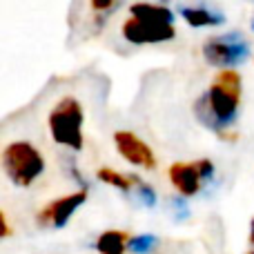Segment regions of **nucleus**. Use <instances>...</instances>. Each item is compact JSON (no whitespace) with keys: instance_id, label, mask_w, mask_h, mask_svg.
Returning a JSON list of instances; mask_svg holds the SVG:
<instances>
[{"instance_id":"nucleus-18","label":"nucleus","mask_w":254,"mask_h":254,"mask_svg":"<svg viewBox=\"0 0 254 254\" xmlns=\"http://www.w3.org/2000/svg\"><path fill=\"white\" fill-rule=\"evenodd\" d=\"M250 243H254V219H252V228H250Z\"/></svg>"},{"instance_id":"nucleus-10","label":"nucleus","mask_w":254,"mask_h":254,"mask_svg":"<svg viewBox=\"0 0 254 254\" xmlns=\"http://www.w3.org/2000/svg\"><path fill=\"white\" fill-rule=\"evenodd\" d=\"M129 16L138 18L145 22H163V25H174L176 16L172 9L163 7V4H154V2H136L129 7Z\"/></svg>"},{"instance_id":"nucleus-21","label":"nucleus","mask_w":254,"mask_h":254,"mask_svg":"<svg viewBox=\"0 0 254 254\" xmlns=\"http://www.w3.org/2000/svg\"><path fill=\"white\" fill-rule=\"evenodd\" d=\"M250 254H254V252H250Z\"/></svg>"},{"instance_id":"nucleus-12","label":"nucleus","mask_w":254,"mask_h":254,"mask_svg":"<svg viewBox=\"0 0 254 254\" xmlns=\"http://www.w3.org/2000/svg\"><path fill=\"white\" fill-rule=\"evenodd\" d=\"M96 176L103 183L112 185V188L121 190V192H125V194H129L131 188H134V185H131L134 183V176H125V174H121V172L112 170V167H101V170L96 172Z\"/></svg>"},{"instance_id":"nucleus-19","label":"nucleus","mask_w":254,"mask_h":254,"mask_svg":"<svg viewBox=\"0 0 254 254\" xmlns=\"http://www.w3.org/2000/svg\"><path fill=\"white\" fill-rule=\"evenodd\" d=\"M252 29H254V22H252Z\"/></svg>"},{"instance_id":"nucleus-8","label":"nucleus","mask_w":254,"mask_h":254,"mask_svg":"<svg viewBox=\"0 0 254 254\" xmlns=\"http://www.w3.org/2000/svg\"><path fill=\"white\" fill-rule=\"evenodd\" d=\"M114 143L119 154L127 163H131L136 167H143V170H154L156 167V156H154L152 147L145 140H140L134 131H123V129L116 131Z\"/></svg>"},{"instance_id":"nucleus-17","label":"nucleus","mask_w":254,"mask_h":254,"mask_svg":"<svg viewBox=\"0 0 254 254\" xmlns=\"http://www.w3.org/2000/svg\"><path fill=\"white\" fill-rule=\"evenodd\" d=\"M0 223H2V237L7 239L9 237V223H7V216H4V212L0 214Z\"/></svg>"},{"instance_id":"nucleus-4","label":"nucleus","mask_w":254,"mask_h":254,"mask_svg":"<svg viewBox=\"0 0 254 254\" xmlns=\"http://www.w3.org/2000/svg\"><path fill=\"white\" fill-rule=\"evenodd\" d=\"M201 52L207 65L219 69H234L250 58V40L241 31H230L207 38Z\"/></svg>"},{"instance_id":"nucleus-6","label":"nucleus","mask_w":254,"mask_h":254,"mask_svg":"<svg viewBox=\"0 0 254 254\" xmlns=\"http://www.w3.org/2000/svg\"><path fill=\"white\" fill-rule=\"evenodd\" d=\"M85 201H87V190H80V192L67 194V196L56 198V201H49L47 205L36 214V221H38V225H43V228L61 230V228H65L67 221L71 219V214H74Z\"/></svg>"},{"instance_id":"nucleus-15","label":"nucleus","mask_w":254,"mask_h":254,"mask_svg":"<svg viewBox=\"0 0 254 254\" xmlns=\"http://www.w3.org/2000/svg\"><path fill=\"white\" fill-rule=\"evenodd\" d=\"M119 2V0H89V4H92V11L98 16V25H101L103 20H105V13H110L112 9H114V4Z\"/></svg>"},{"instance_id":"nucleus-3","label":"nucleus","mask_w":254,"mask_h":254,"mask_svg":"<svg viewBox=\"0 0 254 254\" xmlns=\"http://www.w3.org/2000/svg\"><path fill=\"white\" fill-rule=\"evenodd\" d=\"M2 167L13 185L29 188L45 172V158L36 145L27 140H13L2 149Z\"/></svg>"},{"instance_id":"nucleus-5","label":"nucleus","mask_w":254,"mask_h":254,"mask_svg":"<svg viewBox=\"0 0 254 254\" xmlns=\"http://www.w3.org/2000/svg\"><path fill=\"white\" fill-rule=\"evenodd\" d=\"M214 179V163L210 158H201L194 163H174L170 167V181L181 196H196L203 185Z\"/></svg>"},{"instance_id":"nucleus-20","label":"nucleus","mask_w":254,"mask_h":254,"mask_svg":"<svg viewBox=\"0 0 254 254\" xmlns=\"http://www.w3.org/2000/svg\"><path fill=\"white\" fill-rule=\"evenodd\" d=\"M161 2H165V0H161Z\"/></svg>"},{"instance_id":"nucleus-1","label":"nucleus","mask_w":254,"mask_h":254,"mask_svg":"<svg viewBox=\"0 0 254 254\" xmlns=\"http://www.w3.org/2000/svg\"><path fill=\"white\" fill-rule=\"evenodd\" d=\"M239 105H241V76L234 69H223L212 80L210 87L194 101V116L203 127L228 138L225 131L237 123Z\"/></svg>"},{"instance_id":"nucleus-7","label":"nucleus","mask_w":254,"mask_h":254,"mask_svg":"<svg viewBox=\"0 0 254 254\" xmlns=\"http://www.w3.org/2000/svg\"><path fill=\"white\" fill-rule=\"evenodd\" d=\"M121 34L131 45H156L167 43L176 36L174 25H163V22H145L138 18H127L121 27Z\"/></svg>"},{"instance_id":"nucleus-2","label":"nucleus","mask_w":254,"mask_h":254,"mask_svg":"<svg viewBox=\"0 0 254 254\" xmlns=\"http://www.w3.org/2000/svg\"><path fill=\"white\" fill-rule=\"evenodd\" d=\"M47 123H49V134H52L54 143L63 145V147H67V149H74V152L83 149L85 114L76 98H71V96L63 98V101L49 112Z\"/></svg>"},{"instance_id":"nucleus-16","label":"nucleus","mask_w":254,"mask_h":254,"mask_svg":"<svg viewBox=\"0 0 254 254\" xmlns=\"http://www.w3.org/2000/svg\"><path fill=\"white\" fill-rule=\"evenodd\" d=\"M170 207H172V212H174L176 221H185L190 216V207H188V203H185L183 196H172L170 198Z\"/></svg>"},{"instance_id":"nucleus-14","label":"nucleus","mask_w":254,"mask_h":254,"mask_svg":"<svg viewBox=\"0 0 254 254\" xmlns=\"http://www.w3.org/2000/svg\"><path fill=\"white\" fill-rule=\"evenodd\" d=\"M134 185H136V194H138V201L143 203L145 207H154L156 205V190L152 188L149 183H145V181H140L138 176H134Z\"/></svg>"},{"instance_id":"nucleus-11","label":"nucleus","mask_w":254,"mask_h":254,"mask_svg":"<svg viewBox=\"0 0 254 254\" xmlns=\"http://www.w3.org/2000/svg\"><path fill=\"white\" fill-rule=\"evenodd\" d=\"M129 246V237L121 230H107L96 239V252L98 254H125Z\"/></svg>"},{"instance_id":"nucleus-13","label":"nucleus","mask_w":254,"mask_h":254,"mask_svg":"<svg viewBox=\"0 0 254 254\" xmlns=\"http://www.w3.org/2000/svg\"><path fill=\"white\" fill-rule=\"evenodd\" d=\"M156 246H158V239L154 234H138V237H129L127 250L134 254H149Z\"/></svg>"},{"instance_id":"nucleus-9","label":"nucleus","mask_w":254,"mask_h":254,"mask_svg":"<svg viewBox=\"0 0 254 254\" xmlns=\"http://www.w3.org/2000/svg\"><path fill=\"white\" fill-rule=\"evenodd\" d=\"M179 16L188 22L190 27H219L225 22V16L221 11H212L205 7H179Z\"/></svg>"}]
</instances>
